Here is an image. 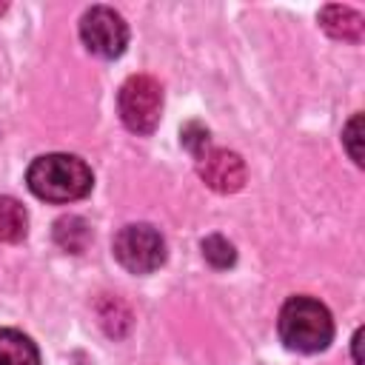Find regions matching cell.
<instances>
[{"mask_svg": "<svg viewBox=\"0 0 365 365\" xmlns=\"http://www.w3.org/2000/svg\"><path fill=\"white\" fill-rule=\"evenodd\" d=\"M54 240H57L60 248H66L71 254H80V251H86V245L91 240V231H88L83 217H60L54 222Z\"/></svg>", "mask_w": 365, "mask_h": 365, "instance_id": "30bf717a", "label": "cell"}, {"mask_svg": "<svg viewBox=\"0 0 365 365\" xmlns=\"http://www.w3.org/2000/svg\"><path fill=\"white\" fill-rule=\"evenodd\" d=\"M100 322H103L108 336H123L128 331V325H131V311L120 299L108 297V299L100 302Z\"/></svg>", "mask_w": 365, "mask_h": 365, "instance_id": "8fae6325", "label": "cell"}, {"mask_svg": "<svg viewBox=\"0 0 365 365\" xmlns=\"http://www.w3.org/2000/svg\"><path fill=\"white\" fill-rule=\"evenodd\" d=\"M114 257L131 274H151L165 262V240L148 222H131L114 237Z\"/></svg>", "mask_w": 365, "mask_h": 365, "instance_id": "277c9868", "label": "cell"}, {"mask_svg": "<svg viewBox=\"0 0 365 365\" xmlns=\"http://www.w3.org/2000/svg\"><path fill=\"white\" fill-rule=\"evenodd\" d=\"M80 37H83V43H86V48L91 54L114 60L128 46V26H125V20L114 9L91 6L80 17Z\"/></svg>", "mask_w": 365, "mask_h": 365, "instance_id": "5b68a950", "label": "cell"}, {"mask_svg": "<svg viewBox=\"0 0 365 365\" xmlns=\"http://www.w3.org/2000/svg\"><path fill=\"white\" fill-rule=\"evenodd\" d=\"M359 342H362V328L354 334V362L362 365V356H359Z\"/></svg>", "mask_w": 365, "mask_h": 365, "instance_id": "9a60e30c", "label": "cell"}, {"mask_svg": "<svg viewBox=\"0 0 365 365\" xmlns=\"http://www.w3.org/2000/svg\"><path fill=\"white\" fill-rule=\"evenodd\" d=\"M342 143H345L351 160H354L356 165H362V163H365V160H362V148H359V143H362V114H354V117L348 120V125H345V131H342Z\"/></svg>", "mask_w": 365, "mask_h": 365, "instance_id": "4fadbf2b", "label": "cell"}, {"mask_svg": "<svg viewBox=\"0 0 365 365\" xmlns=\"http://www.w3.org/2000/svg\"><path fill=\"white\" fill-rule=\"evenodd\" d=\"M202 257L214 268H231L237 262V251H234V245L222 234H211V237L202 240Z\"/></svg>", "mask_w": 365, "mask_h": 365, "instance_id": "7c38bea8", "label": "cell"}, {"mask_svg": "<svg viewBox=\"0 0 365 365\" xmlns=\"http://www.w3.org/2000/svg\"><path fill=\"white\" fill-rule=\"evenodd\" d=\"M182 143H185V148L191 151V154H202L205 148H208V131L200 125V123H188L185 128H182Z\"/></svg>", "mask_w": 365, "mask_h": 365, "instance_id": "5bb4252c", "label": "cell"}, {"mask_svg": "<svg viewBox=\"0 0 365 365\" xmlns=\"http://www.w3.org/2000/svg\"><path fill=\"white\" fill-rule=\"evenodd\" d=\"M197 171L202 182L217 194H234L245 185V163L237 151L228 148H205L197 157Z\"/></svg>", "mask_w": 365, "mask_h": 365, "instance_id": "8992f818", "label": "cell"}, {"mask_svg": "<svg viewBox=\"0 0 365 365\" xmlns=\"http://www.w3.org/2000/svg\"><path fill=\"white\" fill-rule=\"evenodd\" d=\"M279 339L285 348L299 354L325 351L334 339L331 311L314 297H291L279 311Z\"/></svg>", "mask_w": 365, "mask_h": 365, "instance_id": "7a4b0ae2", "label": "cell"}, {"mask_svg": "<svg viewBox=\"0 0 365 365\" xmlns=\"http://www.w3.org/2000/svg\"><path fill=\"white\" fill-rule=\"evenodd\" d=\"M319 26L334 37V40H345V43H359L365 34V20L356 9L351 6H325L319 11Z\"/></svg>", "mask_w": 365, "mask_h": 365, "instance_id": "52a82bcc", "label": "cell"}, {"mask_svg": "<svg viewBox=\"0 0 365 365\" xmlns=\"http://www.w3.org/2000/svg\"><path fill=\"white\" fill-rule=\"evenodd\" d=\"M0 11H6V3H0Z\"/></svg>", "mask_w": 365, "mask_h": 365, "instance_id": "2e32d148", "label": "cell"}, {"mask_svg": "<svg viewBox=\"0 0 365 365\" xmlns=\"http://www.w3.org/2000/svg\"><path fill=\"white\" fill-rule=\"evenodd\" d=\"M0 365H40L37 345L14 328H0Z\"/></svg>", "mask_w": 365, "mask_h": 365, "instance_id": "ba28073f", "label": "cell"}, {"mask_svg": "<svg viewBox=\"0 0 365 365\" xmlns=\"http://www.w3.org/2000/svg\"><path fill=\"white\" fill-rule=\"evenodd\" d=\"M29 231V214L26 208L14 200L0 194V240L3 242H20Z\"/></svg>", "mask_w": 365, "mask_h": 365, "instance_id": "9c48e42d", "label": "cell"}, {"mask_svg": "<svg viewBox=\"0 0 365 365\" xmlns=\"http://www.w3.org/2000/svg\"><path fill=\"white\" fill-rule=\"evenodd\" d=\"M26 182L31 194L46 202H71L91 191L94 177L74 154H43L29 165Z\"/></svg>", "mask_w": 365, "mask_h": 365, "instance_id": "6da1fadb", "label": "cell"}, {"mask_svg": "<svg viewBox=\"0 0 365 365\" xmlns=\"http://www.w3.org/2000/svg\"><path fill=\"white\" fill-rule=\"evenodd\" d=\"M117 108L128 131L134 134H151L160 123L163 111V88L148 74H131L117 94Z\"/></svg>", "mask_w": 365, "mask_h": 365, "instance_id": "3957f363", "label": "cell"}]
</instances>
